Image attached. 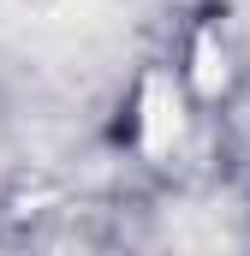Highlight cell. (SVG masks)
Segmentation results:
<instances>
[{"label":"cell","mask_w":250,"mask_h":256,"mask_svg":"<svg viewBox=\"0 0 250 256\" xmlns=\"http://www.w3.org/2000/svg\"><path fill=\"white\" fill-rule=\"evenodd\" d=\"M179 90H173V78L167 72H149V84H143V149L149 155H167L173 149V137H179Z\"/></svg>","instance_id":"1"}]
</instances>
